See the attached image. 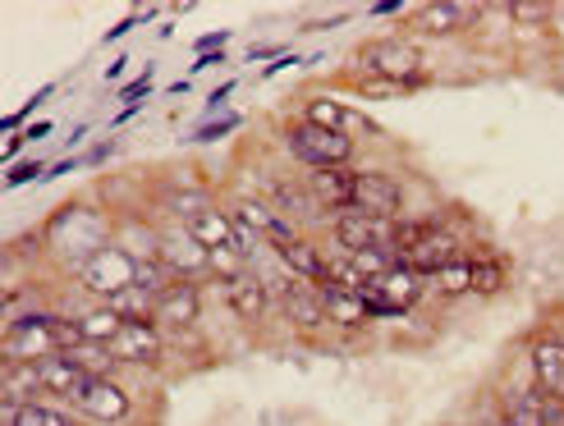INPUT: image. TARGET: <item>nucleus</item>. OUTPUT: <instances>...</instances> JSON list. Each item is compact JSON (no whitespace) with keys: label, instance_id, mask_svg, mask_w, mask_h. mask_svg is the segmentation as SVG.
<instances>
[{"label":"nucleus","instance_id":"obj_1","mask_svg":"<svg viewBox=\"0 0 564 426\" xmlns=\"http://www.w3.org/2000/svg\"><path fill=\"white\" fill-rule=\"evenodd\" d=\"M390 252H394V262L422 271L427 280H432L436 271H445V266H455V262L468 258L464 243H459V234L449 230L445 220H394V243H390Z\"/></svg>","mask_w":564,"mask_h":426},{"label":"nucleus","instance_id":"obj_2","mask_svg":"<svg viewBox=\"0 0 564 426\" xmlns=\"http://www.w3.org/2000/svg\"><path fill=\"white\" fill-rule=\"evenodd\" d=\"M354 78H377V83H394L400 92H417L427 88L432 74L422 65V51L409 37H372L362 42L354 55Z\"/></svg>","mask_w":564,"mask_h":426},{"label":"nucleus","instance_id":"obj_3","mask_svg":"<svg viewBox=\"0 0 564 426\" xmlns=\"http://www.w3.org/2000/svg\"><path fill=\"white\" fill-rule=\"evenodd\" d=\"M285 148L303 170H349L358 156L354 133H335L307 120H290L285 124Z\"/></svg>","mask_w":564,"mask_h":426},{"label":"nucleus","instance_id":"obj_4","mask_svg":"<svg viewBox=\"0 0 564 426\" xmlns=\"http://www.w3.org/2000/svg\"><path fill=\"white\" fill-rule=\"evenodd\" d=\"M69 408L83 417V426H129L138 417L133 394L116 376H93L74 390Z\"/></svg>","mask_w":564,"mask_h":426},{"label":"nucleus","instance_id":"obj_5","mask_svg":"<svg viewBox=\"0 0 564 426\" xmlns=\"http://www.w3.org/2000/svg\"><path fill=\"white\" fill-rule=\"evenodd\" d=\"M74 284L83 294L110 303V298H120L124 290H133V284H138V262L129 258L120 243H106L101 252H93V258L74 271Z\"/></svg>","mask_w":564,"mask_h":426},{"label":"nucleus","instance_id":"obj_6","mask_svg":"<svg viewBox=\"0 0 564 426\" xmlns=\"http://www.w3.org/2000/svg\"><path fill=\"white\" fill-rule=\"evenodd\" d=\"M220 298L230 307V317L243 326H267L275 312V290L258 275V271H239V275H225L220 280Z\"/></svg>","mask_w":564,"mask_h":426},{"label":"nucleus","instance_id":"obj_7","mask_svg":"<svg viewBox=\"0 0 564 426\" xmlns=\"http://www.w3.org/2000/svg\"><path fill=\"white\" fill-rule=\"evenodd\" d=\"M496 417L514 426H564V404L542 394L538 385H500L496 390Z\"/></svg>","mask_w":564,"mask_h":426},{"label":"nucleus","instance_id":"obj_8","mask_svg":"<svg viewBox=\"0 0 564 426\" xmlns=\"http://www.w3.org/2000/svg\"><path fill=\"white\" fill-rule=\"evenodd\" d=\"M326 225H330V239L345 248V258H354V252H368V248H390V243H394V220H381V216L362 211V207L335 211V216H326Z\"/></svg>","mask_w":564,"mask_h":426},{"label":"nucleus","instance_id":"obj_9","mask_svg":"<svg viewBox=\"0 0 564 426\" xmlns=\"http://www.w3.org/2000/svg\"><path fill=\"white\" fill-rule=\"evenodd\" d=\"M161 266L171 271V280L180 284H203V280H212L216 271H212V252L197 243L184 225H171V230H161Z\"/></svg>","mask_w":564,"mask_h":426},{"label":"nucleus","instance_id":"obj_10","mask_svg":"<svg viewBox=\"0 0 564 426\" xmlns=\"http://www.w3.org/2000/svg\"><path fill=\"white\" fill-rule=\"evenodd\" d=\"M275 290V312L285 317L294 330H322L326 312H322V284H307L290 271H280V280L271 284Z\"/></svg>","mask_w":564,"mask_h":426},{"label":"nucleus","instance_id":"obj_11","mask_svg":"<svg viewBox=\"0 0 564 426\" xmlns=\"http://www.w3.org/2000/svg\"><path fill=\"white\" fill-rule=\"evenodd\" d=\"M230 216H235V225H243V230H252L258 239H267L271 248H285V243H294L299 239V225H290L285 216H280L267 197H258V193H235L230 197Z\"/></svg>","mask_w":564,"mask_h":426},{"label":"nucleus","instance_id":"obj_12","mask_svg":"<svg viewBox=\"0 0 564 426\" xmlns=\"http://www.w3.org/2000/svg\"><path fill=\"white\" fill-rule=\"evenodd\" d=\"M427 290H432V280L422 275V271H413V266H404V262H394L381 280H372L368 290V303H386V307H394L400 317H409V312L427 298Z\"/></svg>","mask_w":564,"mask_h":426},{"label":"nucleus","instance_id":"obj_13","mask_svg":"<svg viewBox=\"0 0 564 426\" xmlns=\"http://www.w3.org/2000/svg\"><path fill=\"white\" fill-rule=\"evenodd\" d=\"M532 385L564 404V330H538L528 339Z\"/></svg>","mask_w":564,"mask_h":426},{"label":"nucleus","instance_id":"obj_14","mask_svg":"<svg viewBox=\"0 0 564 426\" xmlns=\"http://www.w3.org/2000/svg\"><path fill=\"white\" fill-rule=\"evenodd\" d=\"M165 349H171V339H165V330L156 321H124L116 345H110L120 367H161Z\"/></svg>","mask_w":564,"mask_h":426},{"label":"nucleus","instance_id":"obj_15","mask_svg":"<svg viewBox=\"0 0 564 426\" xmlns=\"http://www.w3.org/2000/svg\"><path fill=\"white\" fill-rule=\"evenodd\" d=\"M156 326L165 335H193L203 326V284H171L161 298H156Z\"/></svg>","mask_w":564,"mask_h":426},{"label":"nucleus","instance_id":"obj_16","mask_svg":"<svg viewBox=\"0 0 564 426\" xmlns=\"http://www.w3.org/2000/svg\"><path fill=\"white\" fill-rule=\"evenodd\" d=\"M477 19H482V6H473V0H432V6H417L409 14V28L427 37H449V33H464Z\"/></svg>","mask_w":564,"mask_h":426},{"label":"nucleus","instance_id":"obj_17","mask_svg":"<svg viewBox=\"0 0 564 426\" xmlns=\"http://www.w3.org/2000/svg\"><path fill=\"white\" fill-rule=\"evenodd\" d=\"M307 197L322 216H335V211H349L354 197H358V175L354 170H307Z\"/></svg>","mask_w":564,"mask_h":426},{"label":"nucleus","instance_id":"obj_18","mask_svg":"<svg viewBox=\"0 0 564 426\" xmlns=\"http://www.w3.org/2000/svg\"><path fill=\"white\" fill-rule=\"evenodd\" d=\"M404 184L394 179V175H386V170H362L358 175V197H354V207H362V211H372V216H381V220H400V211H404Z\"/></svg>","mask_w":564,"mask_h":426},{"label":"nucleus","instance_id":"obj_19","mask_svg":"<svg viewBox=\"0 0 564 426\" xmlns=\"http://www.w3.org/2000/svg\"><path fill=\"white\" fill-rule=\"evenodd\" d=\"M322 312H326V326L335 330H362L372 321V303L362 290H349V284H322Z\"/></svg>","mask_w":564,"mask_h":426},{"label":"nucleus","instance_id":"obj_20","mask_svg":"<svg viewBox=\"0 0 564 426\" xmlns=\"http://www.w3.org/2000/svg\"><path fill=\"white\" fill-rule=\"evenodd\" d=\"M33 372H37V381H42V394H46V400H61V404L74 400V390H78L83 381H93L69 353H51V358L33 362Z\"/></svg>","mask_w":564,"mask_h":426},{"label":"nucleus","instance_id":"obj_21","mask_svg":"<svg viewBox=\"0 0 564 426\" xmlns=\"http://www.w3.org/2000/svg\"><path fill=\"white\" fill-rule=\"evenodd\" d=\"M275 262H280V271H290V275H299L307 284H330V262L322 258L317 243L307 239V234H299L285 248H275Z\"/></svg>","mask_w":564,"mask_h":426},{"label":"nucleus","instance_id":"obj_22","mask_svg":"<svg viewBox=\"0 0 564 426\" xmlns=\"http://www.w3.org/2000/svg\"><path fill=\"white\" fill-rule=\"evenodd\" d=\"M6 426H83V417L61 400H33V404L6 400Z\"/></svg>","mask_w":564,"mask_h":426},{"label":"nucleus","instance_id":"obj_23","mask_svg":"<svg viewBox=\"0 0 564 426\" xmlns=\"http://www.w3.org/2000/svg\"><path fill=\"white\" fill-rule=\"evenodd\" d=\"M116 243L129 252V258L143 266V262H161V230L143 216H129L124 225H116Z\"/></svg>","mask_w":564,"mask_h":426},{"label":"nucleus","instance_id":"obj_24","mask_svg":"<svg viewBox=\"0 0 564 426\" xmlns=\"http://www.w3.org/2000/svg\"><path fill=\"white\" fill-rule=\"evenodd\" d=\"M303 120H307V124H322V129H335V133L372 129V120H362L358 110H349L345 101H335V97H313V101L303 106Z\"/></svg>","mask_w":564,"mask_h":426},{"label":"nucleus","instance_id":"obj_25","mask_svg":"<svg viewBox=\"0 0 564 426\" xmlns=\"http://www.w3.org/2000/svg\"><path fill=\"white\" fill-rule=\"evenodd\" d=\"M184 230L197 243H203L207 252H225V248H235V230H239V225H235V216L225 211V207H207L193 225H184Z\"/></svg>","mask_w":564,"mask_h":426},{"label":"nucleus","instance_id":"obj_26","mask_svg":"<svg viewBox=\"0 0 564 426\" xmlns=\"http://www.w3.org/2000/svg\"><path fill=\"white\" fill-rule=\"evenodd\" d=\"M468 266H473V294L477 298H496V294H505L510 290V262L500 258V252H477V258H468Z\"/></svg>","mask_w":564,"mask_h":426},{"label":"nucleus","instance_id":"obj_27","mask_svg":"<svg viewBox=\"0 0 564 426\" xmlns=\"http://www.w3.org/2000/svg\"><path fill=\"white\" fill-rule=\"evenodd\" d=\"M74 317H78V330H83L88 345H116V335L124 326L110 307H88V312H74Z\"/></svg>","mask_w":564,"mask_h":426},{"label":"nucleus","instance_id":"obj_28","mask_svg":"<svg viewBox=\"0 0 564 426\" xmlns=\"http://www.w3.org/2000/svg\"><path fill=\"white\" fill-rule=\"evenodd\" d=\"M106 307L116 312L120 321H156V294L143 290V284H133V290H124L120 298H110Z\"/></svg>","mask_w":564,"mask_h":426},{"label":"nucleus","instance_id":"obj_29","mask_svg":"<svg viewBox=\"0 0 564 426\" xmlns=\"http://www.w3.org/2000/svg\"><path fill=\"white\" fill-rule=\"evenodd\" d=\"M69 358L88 376H116V367H120V358L110 353V345H78V349H69Z\"/></svg>","mask_w":564,"mask_h":426},{"label":"nucleus","instance_id":"obj_30","mask_svg":"<svg viewBox=\"0 0 564 426\" xmlns=\"http://www.w3.org/2000/svg\"><path fill=\"white\" fill-rule=\"evenodd\" d=\"M432 290H436L441 298H464V294H473V266H468V258L455 262V266H445V271H436V275H432Z\"/></svg>","mask_w":564,"mask_h":426},{"label":"nucleus","instance_id":"obj_31","mask_svg":"<svg viewBox=\"0 0 564 426\" xmlns=\"http://www.w3.org/2000/svg\"><path fill=\"white\" fill-rule=\"evenodd\" d=\"M239 124H243V116H239V110H225L220 120H207L203 129H193V142H216V138H230Z\"/></svg>","mask_w":564,"mask_h":426},{"label":"nucleus","instance_id":"obj_32","mask_svg":"<svg viewBox=\"0 0 564 426\" xmlns=\"http://www.w3.org/2000/svg\"><path fill=\"white\" fill-rule=\"evenodd\" d=\"M510 19L514 23H551L555 6H546V0H519V6H510Z\"/></svg>","mask_w":564,"mask_h":426},{"label":"nucleus","instance_id":"obj_33","mask_svg":"<svg viewBox=\"0 0 564 426\" xmlns=\"http://www.w3.org/2000/svg\"><path fill=\"white\" fill-rule=\"evenodd\" d=\"M51 92H55V88H42V92H33V97H28V101H23L19 110H14V116H6V120H0V129H6V133H23V129H28L23 120L33 116V110H37V106H42V101H46Z\"/></svg>","mask_w":564,"mask_h":426},{"label":"nucleus","instance_id":"obj_34","mask_svg":"<svg viewBox=\"0 0 564 426\" xmlns=\"http://www.w3.org/2000/svg\"><path fill=\"white\" fill-rule=\"evenodd\" d=\"M33 179H46L42 161H19V165L6 170V188H23V184H33Z\"/></svg>","mask_w":564,"mask_h":426},{"label":"nucleus","instance_id":"obj_35","mask_svg":"<svg viewBox=\"0 0 564 426\" xmlns=\"http://www.w3.org/2000/svg\"><path fill=\"white\" fill-rule=\"evenodd\" d=\"M152 78H156V74H152V65H148V69H143V74H138L133 83H124V88H120L116 97H120L124 106H138V101H143V97H148V92L156 88V83H152Z\"/></svg>","mask_w":564,"mask_h":426},{"label":"nucleus","instance_id":"obj_36","mask_svg":"<svg viewBox=\"0 0 564 426\" xmlns=\"http://www.w3.org/2000/svg\"><path fill=\"white\" fill-rule=\"evenodd\" d=\"M235 88H239V83H235V78H225V83H220V88H216V92L207 97V110H220L225 101H230V97H235Z\"/></svg>","mask_w":564,"mask_h":426},{"label":"nucleus","instance_id":"obj_37","mask_svg":"<svg viewBox=\"0 0 564 426\" xmlns=\"http://www.w3.org/2000/svg\"><path fill=\"white\" fill-rule=\"evenodd\" d=\"M248 61H252V65H275V61H280V46H252Z\"/></svg>","mask_w":564,"mask_h":426},{"label":"nucleus","instance_id":"obj_38","mask_svg":"<svg viewBox=\"0 0 564 426\" xmlns=\"http://www.w3.org/2000/svg\"><path fill=\"white\" fill-rule=\"evenodd\" d=\"M400 10H404V0H377L368 14H372V19H390V14H400Z\"/></svg>","mask_w":564,"mask_h":426},{"label":"nucleus","instance_id":"obj_39","mask_svg":"<svg viewBox=\"0 0 564 426\" xmlns=\"http://www.w3.org/2000/svg\"><path fill=\"white\" fill-rule=\"evenodd\" d=\"M133 23H143V19H138V10H133V14H124V19L116 23V28H110V33H106V42H116V37H124V33H129V28H133Z\"/></svg>","mask_w":564,"mask_h":426},{"label":"nucleus","instance_id":"obj_40","mask_svg":"<svg viewBox=\"0 0 564 426\" xmlns=\"http://www.w3.org/2000/svg\"><path fill=\"white\" fill-rule=\"evenodd\" d=\"M51 133H55V124H51V120H37V124H28V129H23V138H28V142L51 138Z\"/></svg>","mask_w":564,"mask_h":426},{"label":"nucleus","instance_id":"obj_41","mask_svg":"<svg viewBox=\"0 0 564 426\" xmlns=\"http://www.w3.org/2000/svg\"><path fill=\"white\" fill-rule=\"evenodd\" d=\"M220 61H225V51H207V55H197L188 74H197V69H212V65H220Z\"/></svg>","mask_w":564,"mask_h":426},{"label":"nucleus","instance_id":"obj_42","mask_svg":"<svg viewBox=\"0 0 564 426\" xmlns=\"http://www.w3.org/2000/svg\"><path fill=\"white\" fill-rule=\"evenodd\" d=\"M225 42H230V33H207V37H197V51H212V46H225Z\"/></svg>","mask_w":564,"mask_h":426},{"label":"nucleus","instance_id":"obj_43","mask_svg":"<svg viewBox=\"0 0 564 426\" xmlns=\"http://www.w3.org/2000/svg\"><path fill=\"white\" fill-rule=\"evenodd\" d=\"M74 165H83V161L65 156V161H55V165H46V179H61V175H65V170H74Z\"/></svg>","mask_w":564,"mask_h":426},{"label":"nucleus","instance_id":"obj_44","mask_svg":"<svg viewBox=\"0 0 564 426\" xmlns=\"http://www.w3.org/2000/svg\"><path fill=\"white\" fill-rule=\"evenodd\" d=\"M110 152H116V148H110V142H101V148H93L88 156H83V165H101V161H106Z\"/></svg>","mask_w":564,"mask_h":426},{"label":"nucleus","instance_id":"obj_45","mask_svg":"<svg viewBox=\"0 0 564 426\" xmlns=\"http://www.w3.org/2000/svg\"><path fill=\"white\" fill-rule=\"evenodd\" d=\"M120 74H124V55H116V65H106V78H110V83H116Z\"/></svg>","mask_w":564,"mask_h":426},{"label":"nucleus","instance_id":"obj_46","mask_svg":"<svg viewBox=\"0 0 564 426\" xmlns=\"http://www.w3.org/2000/svg\"><path fill=\"white\" fill-rule=\"evenodd\" d=\"M188 88H193V83H188V78H175V83H171V88H165V92H171V97H184Z\"/></svg>","mask_w":564,"mask_h":426},{"label":"nucleus","instance_id":"obj_47","mask_svg":"<svg viewBox=\"0 0 564 426\" xmlns=\"http://www.w3.org/2000/svg\"><path fill=\"white\" fill-rule=\"evenodd\" d=\"M133 116H138V106H120V110H116V124H129Z\"/></svg>","mask_w":564,"mask_h":426},{"label":"nucleus","instance_id":"obj_48","mask_svg":"<svg viewBox=\"0 0 564 426\" xmlns=\"http://www.w3.org/2000/svg\"><path fill=\"white\" fill-rule=\"evenodd\" d=\"M491 426H514V422H505V417H496V422H491Z\"/></svg>","mask_w":564,"mask_h":426}]
</instances>
